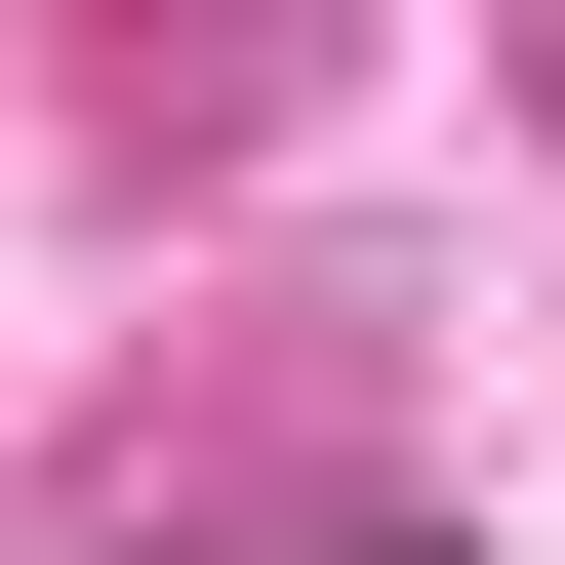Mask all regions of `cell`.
<instances>
[{
	"instance_id": "1",
	"label": "cell",
	"mask_w": 565,
	"mask_h": 565,
	"mask_svg": "<svg viewBox=\"0 0 565 565\" xmlns=\"http://www.w3.org/2000/svg\"><path fill=\"white\" fill-rule=\"evenodd\" d=\"M243 121H282V82H243V0H121V162H243Z\"/></svg>"
}]
</instances>
